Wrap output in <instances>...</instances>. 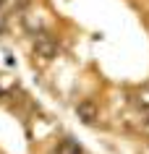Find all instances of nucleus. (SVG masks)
I'll return each mask as SVG.
<instances>
[{
  "mask_svg": "<svg viewBox=\"0 0 149 154\" xmlns=\"http://www.w3.org/2000/svg\"><path fill=\"white\" fill-rule=\"evenodd\" d=\"M76 115H79V120H81V123L94 125V123H97V118H99V110H97V105H94L92 99H84V102H79V105H76Z\"/></svg>",
  "mask_w": 149,
  "mask_h": 154,
  "instance_id": "nucleus-1",
  "label": "nucleus"
},
{
  "mask_svg": "<svg viewBox=\"0 0 149 154\" xmlns=\"http://www.w3.org/2000/svg\"><path fill=\"white\" fill-rule=\"evenodd\" d=\"M37 52H39L45 60H52V57L58 55V47H55L52 42H47L45 37H42V39H37Z\"/></svg>",
  "mask_w": 149,
  "mask_h": 154,
  "instance_id": "nucleus-2",
  "label": "nucleus"
},
{
  "mask_svg": "<svg viewBox=\"0 0 149 154\" xmlns=\"http://www.w3.org/2000/svg\"><path fill=\"white\" fill-rule=\"evenodd\" d=\"M141 128H144V131H147V133H149V115H147V118H144V120H141Z\"/></svg>",
  "mask_w": 149,
  "mask_h": 154,
  "instance_id": "nucleus-4",
  "label": "nucleus"
},
{
  "mask_svg": "<svg viewBox=\"0 0 149 154\" xmlns=\"http://www.w3.org/2000/svg\"><path fill=\"white\" fill-rule=\"evenodd\" d=\"M141 99H144V105H147V107H149V94H147V97H141Z\"/></svg>",
  "mask_w": 149,
  "mask_h": 154,
  "instance_id": "nucleus-5",
  "label": "nucleus"
},
{
  "mask_svg": "<svg viewBox=\"0 0 149 154\" xmlns=\"http://www.w3.org/2000/svg\"><path fill=\"white\" fill-rule=\"evenodd\" d=\"M0 32H3V29H0Z\"/></svg>",
  "mask_w": 149,
  "mask_h": 154,
  "instance_id": "nucleus-6",
  "label": "nucleus"
},
{
  "mask_svg": "<svg viewBox=\"0 0 149 154\" xmlns=\"http://www.w3.org/2000/svg\"><path fill=\"white\" fill-rule=\"evenodd\" d=\"M58 154H81V146L76 144V141H63L58 146Z\"/></svg>",
  "mask_w": 149,
  "mask_h": 154,
  "instance_id": "nucleus-3",
  "label": "nucleus"
}]
</instances>
